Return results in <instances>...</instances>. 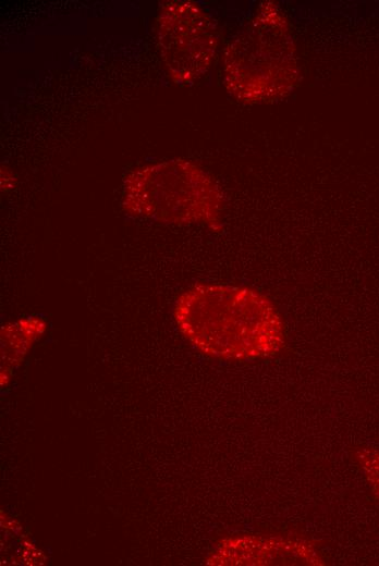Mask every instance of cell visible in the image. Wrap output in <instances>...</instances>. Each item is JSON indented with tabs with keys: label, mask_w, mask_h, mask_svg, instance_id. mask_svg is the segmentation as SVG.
<instances>
[{
	"label": "cell",
	"mask_w": 379,
	"mask_h": 566,
	"mask_svg": "<svg viewBox=\"0 0 379 566\" xmlns=\"http://www.w3.org/2000/svg\"><path fill=\"white\" fill-rule=\"evenodd\" d=\"M155 30L162 64L175 84H192L209 72L218 50V30L212 17L198 3L187 0L163 3Z\"/></svg>",
	"instance_id": "277c9868"
},
{
	"label": "cell",
	"mask_w": 379,
	"mask_h": 566,
	"mask_svg": "<svg viewBox=\"0 0 379 566\" xmlns=\"http://www.w3.org/2000/svg\"><path fill=\"white\" fill-rule=\"evenodd\" d=\"M360 458L364 468L372 482L374 489L376 493L379 495V453L367 452Z\"/></svg>",
	"instance_id": "8992f818"
},
{
	"label": "cell",
	"mask_w": 379,
	"mask_h": 566,
	"mask_svg": "<svg viewBox=\"0 0 379 566\" xmlns=\"http://www.w3.org/2000/svg\"><path fill=\"white\" fill-rule=\"evenodd\" d=\"M179 330L203 354L220 359H254L284 344L281 316L261 292L230 284H194L175 300Z\"/></svg>",
	"instance_id": "6da1fadb"
},
{
	"label": "cell",
	"mask_w": 379,
	"mask_h": 566,
	"mask_svg": "<svg viewBox=\"0 0 379 566\" xmlns=\"http://www.w3.org/2000/svg\"><path fill=\"white\" fill-rule=\"evenodd\" d=\"M298 63L289 21L273 2H264L229 42L223 57L228 91L244 103L286 97L295 87Z\"/></svg>",
	"instance_id": "7a4b0ae2"
},
{
	"label": "cell",
	"mask_w": 379,
	"mask_h": 566,
	"mask_svg": "<svg viewBox=\"0 0 379 566\" xmlns=\"http://www.w3.org/2000/svg\"><path fill=\"white\" fill-rule=\"evenodd\" d=\"M46 322L38 316H28L8 323L1 330V381L8 380L11 371L17 367L33 343L46 330Z\"/></svg>",
	"instance_id": "5b68a950"
},
{
	"label": "cell",
	"mask_w": 379,
	"mask_h": 566,
	"mask_svg": "<svg viewBox=\"0 0 379 566\" xmlns=\"http://www.w3.org/2000/svg\"><path fill=\"white\" fill-rule=\"evenodd\" d=\"M121 206L131 217L162 224L221 227L223 196L198 164L171 159L139 165L123 179Z\"/></svg>",
	"instance_id": "3957f363"
}]
</instances>
